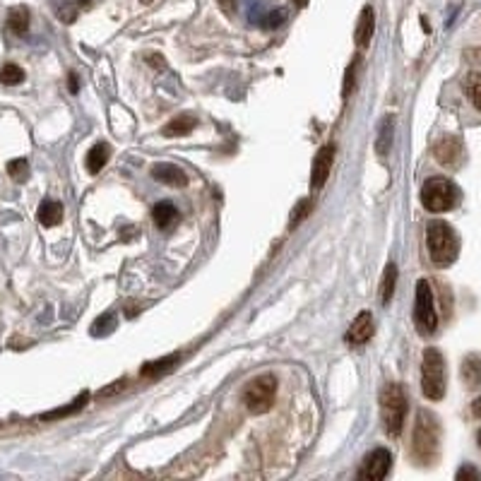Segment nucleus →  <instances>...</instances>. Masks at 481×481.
<instances>
[{
  "label": "nucleus",
  "mask_w": 481,
  "mask_h": 481,
  "mask_svg": "<svg viewBox=\"0 0 481 481\" xmlns=\"http://www.w3.org/2000/svg\"><path fill=\"white\" fill-rule=\"evenodd\" d=\"M438 446H441V426H438L436 414H431L428 409H421L416 414L414 438H411L414 459L421 464H431L438 457Z\"/></svg>",
  "instance_id": "f257e3e1"
},
{
  "label": "nucleus",
  "mask_w": 481,
  "mask_h": 481,
  "mask_svg": "<svg viewBox=\"0 0 481 481\" xmlns=\"http://www.w3.org/2000/svg\"><path fill=\"white\" fill-rule=\"evenodd\" d=\"M426 241H428V255H431L433 263L441 265V268H448V265L455 263L459 250V241L450 224L441 222V219L431 222L426 229Z\"/></svg>",
  "instance_id": "f03ea898"
},
{
  "label": "nucleus",
  "mask_w": 481,
  "mask_h": 481,
  "mask_svg": "<svg viewBox=\"0 0 481 481\" xmlns=\"http://www.w3.org/2000/svg\"><path fill=\"white\" fill-rule=\"evenodd\" d=\"M421 390L428 400L438 402L446 395V359L436 347H428L421 361Z\"/></svg>",
  "instance_id": "7ed1b4c3"
},
{
  "label": "nucleus",
  "mask_w": 481,
  "mask_h": 481,
  "mask_svg": "<svg viewBox=\"0 0 481 481\" xmlns=\"http://www.w3.org/2000/svg\"><path fill=\"white\" fill-rule=\"evenodd\" d=\"M380 414H383L385 433L392 438H397L405 426V414H407V397L397 383H388L380 392Z\"/></svg>",
  "instance_id": "20e7f679"
},
{
  "label": "nucleus",
  "mask_w": 481,
  "mask_h": 481,
  "mask_svg": "<svg viewBox=\"0 0 481 481\" xmlns=\"http://www.w3.org/2000/svg\"><path fill=\"white\" fill-rule=\"evenodd\" d=\"M275 397H277V378L270 373H263L245 385L241 400H243L245 409L250 414H265L275 405Z\"/></svg>",
  "instance_id": "39448f33"
},
{
  "label": "nucleus",
  "mask_w": 481,
  "mask_h": 481,
  "mask_svg": "<svg viewBox=\"0 0 481 481\" xmlns=\"http://www.w3.org/2000/svg\"><path fill=\"white\" fill-rule=\"evenodd\" d=\"M459 190L448 179H428L421 188V202L428 212H448L457 205Z\"/></svg>",
  "instance_id": "423d86ee"
},
{
  "label": "nucleus",
  "mask_w": 481,
  "mask_h": 481,
  "mask_svg": "<svg viewBox=\"0 0 481 481\" xmlns=\"http://www.w3.org/2000/svg\"><path fill=\"white\" fill-rule=\"evenodd\" d=\"M414 325L419 334H433L438 327V313L436 303H433V291L428 279L416 282V301H414Z\"/></svg>",
  "instance_id": "0eeeda50"
},
{
  "label": "nucleus",
  "mask_w": 481,
  "mask_h": 481,
  "mask_svg": "<svg viewBox=\"0 0 481 481\" xmlns=\"http://www.w3.org/2000/svg\"><path fill=\"white\" fill-rule=\"evenodd\" d=\"M390 464H392V455L385 450V448H375L373 453H368L364 457L359 467V479L364 481H380L388 477L390 472Z\"/></svg>",
  "instance_id": "6e6552de"
},
{
  "label": "nucleus",
  "mask_w": 481,
  "mask_h": 481,
  "mask_svg": "<svg viewBox=\"0 0 481 481\" xmlns=\"http://www.w3.org/2000/svg\"><path fill=\"white\" fill-rule=\"evenodd\" d=\"M334 161V145H325V147L318 149L316 159H313V174H311V188L313 190H320L323 186L330 179Z\"/></svg>",
  "instance_id": "1a4fd4ad"
},
{
  "label": "nucleus",
  "mask_w": 481,
  "mask_h": 481,
  "mask_svg": "<svg viewBox=\"0 0 481 481\" xmlns=\"http://www.w3.org/2000/svg\"><path fill=\"white\" fill-rule=\"evenodd\" d=\"M433 154H436V161L443 166H448V169H453V166H457L459 161H462V142H459V138H455V135H446V138H441L436 142V147H433Z\"/></svg>",
  "instance_id": "9d476101"
},
{
  "label": "nucleus",
  "mask_w": 481,
  "mask_h": 481,
  "mask_svg": "<svg viewBox=\"0 0 481 481\" xmlns=\"http://www.w3.org/2000/svg\"><path fill=\"white\" fill-rule=\"evenodd\" d=\"M370 334H373V316H370L368 311H364L354 318L352 327H349V332H347V342L352 344V347H361V344L368 342Z\"/></svg>",
  "instance_id": "9b49d317"
},
{
  "label": "nucleus",
  "mask_w": 481,
  "mask_h": 481,
  "mask_svg": "<svg viewBox=\"0 0 481 481\" xmlns=\"http://www.w3.org/2000/svg\"><path fill=\"white\" fill-rule=\"evenodd\" d=\"M152 176L159 183H166V186H174V188H183L188 183V176L176 164H154L152 166Z\"/></svg>",
  "instance_id": "f8f14e48"
},
{
  "label": "nucleus",
  "mask_w": 481,
  "mask_h": 481,
  "mask_svg": "<svg viewBox=\"0 0 481 481\" xmlns=\"http://www.w3.org/2000/svg\"><path fill=\"white\" fill-rule=\"evenodd\" d=\"M373 31H375V15L370 8H364L361 10L359 24H357V46L359 49H366V46L370 44Z\"/></svg>",
  "instance_id": "ddd939ff"
},
{
  "label": "nucleus",
  "mask_w": 481,
  "mask_h": 481,
  "mask_svg": "<svg viewBox=\"0 0 481 481\" xmlns=\"http://www.w3.org/2000/svg\"><path fill=\"white\" fill-rule=\"evenodd\" d=\"M108 159H111V147H108L106 142H97L90 152H87V159H85L87 171H90V174H99V171L108 164Z\"/></svg>",
  "instance_id": "4468645a"
},
{
  "label": "nucleus",
  "mask_w": 481,
  "mask_h": 481,
  "mask_svg": "<svg viewBox=\"0 0 481 481\" xmlns=\"http://www.w3.org/2000/svg\"><path fill=\"white\" fill-rule=\"evenodd\" d=\"M197 125V118L190 116V113H183V116H176L174 120H169V123L164 125V130L161 133L166 135V138H181V135H188L193 128Z\"/></svg>",
  "instance_id": "2eb2a0df"
},
{
  "label": "nucleus",
  "mask_w": 481,
  "mask_h": 481,
  "mask_svg": "<svg viewBox=\"0 0 481 481\" xmlns=\"http://www.w3.org/2000/svg\"><path fill=\"white\" fill-rule=\"evenodd\" d=\"M462 378L469 388H481V357L479 354H469L462 361Z\"/></svg>",
  "instance_id": "dca6fc26"
},
{
  "label": "nucleus",
  "mask_w": 481,
  "mask_h": 481,
  "mask_svg": "<svg viewBox=\"0 0 481 481\" xmlns=\"http://www.w3.org/2000/svg\"><path fill=\"white\" fill-rule=\"evenodd\" d=\"M152 217H154V224L159 229H171L176 224V219H179V210L171 202H159L152 210Z\"/></svg>",
  "instance_id": "f3484780"
},
{
  "label": "nucleus",
  "mask_w": 481,
  "mask_h": 481,
  "mask_svg": "<svg viewBox=\"0 0 481 481\" xmlns=\"http://www.w3.org/2000/svg\"><path fill=\"white\" fill-rule=\"evenodd\" d=\"M39 222L44 224V227H56V224H60L63 222V205L60 202H56V200L41 202Z\"/></svg>",
  "instance_id": "a211bd4d"
},
{
  "label": "nucleus",
  "mask_w": 481,
  "mask_h": 481,
  "mask_svg": "<svg viewBox=\"0 0 481 481\" xmlns=\"http://www.w3.org/2000/svg\"><path fill=\"white\" fill-rule=\"evenodd\" d=\"M395 284H397V268L390 263L383 272V282H380V303H383V306H388V303L392 301Z\"/></svg>",
  "instance_id": "6ab92c4d"
},
{
  "label": "nucleus",
  "mask_w": 481,
  "mask_h": 481,
  "mask_svg": "<svg viewBox=\"0 0 481 481\" xmlns=\"http://www.w3.org/2000/svg\"><path fill=\"white\" fill-rule=\"evenodd\" d=\"M8 27L15 34H27L29 29V10L27 8H13L8 15Z\"/></svg>",
  "instance_id": "aec40b11"
},
{
  "label": "nucleus",
  "mask_w": 481,
  "mask_h": 481,
  "mask_svg": "<svg viewBox=\"0 0 481 481\" xmlns=\"http://www.w3.org/2000/svg\"><path fill=\"white\" fill-rule=\"evenodd\" d=\"M392 125H395V120L385 118L383 123H380L378 128V140H375V152H378L380 156H388L390 152V145H392Z\"/></svg>",
  "instance_id": "412c9836"
},
{
  "label": "nucleus",
  "mask_w": 481,
  "mask_h": 481,
  "mask_svg": "<svg viewBox=\"0 0 481 481\" xmlns=\"http://www.w3.org/2000/svg\"><path fill=\"white\" fill-rule=\"evenodd\" d=\"M174 364H179V357H176V354H171V357H166V359H159V361H152V364H145L142 375L145 378H154V375H161V373H166V370H171Z\"/></svg>",
  "instance_id": "4be33fe9"
},
{
  "label": "nucleus",
  "mask_w": 481,
  "mask_h": 481,
  "mask_svg": "<svg viewBox=\"0 0 481 481\" xmlns=\"http://www.w3.org/2000/svg\"><path fill=\"white\" fill-rule=\"evenodd\" d=\"M24 80V70L19 65H15V63H8V65L0 67V82L8 87L13 85H19V82Z\"/></svg>",
  "instance_id": "5701e85b"
},
{
  "label": "nucleus",
  "mask_w": 481,
  "mask_h": 481,
  "mask_svg": "<svg viewBox=\"0 0 481 481\" xmlns=\"http://www.w3.org/2000/svg\"><path fill=\"white\" fill-rule=\"evenodd\" d=\"M464 90H467V97L472 99V104L481 111V75H469L467 82H464Z\"/></svg>",
  "instance_id": "b1692460"
},
{
  "label": "nucleus",
  "mask_w": 481,
  "mask_h": 481,
  "mask_svg": "<svg viewBox=\"0 0 481 481\" xmlns=\"http://www.w3.org/2000/svg\"><path fill=\"white\" fill-rule=\"evenodd\" d=\"M8 174L13 176V181L24 183V181L29 179V164H27V159H13L8 164Z\"/></svg>",
  "instance_id": "393cba45"
},
{
  "label": "nucleus",
  "mask_w": 481,
  "mask_h": 481,
  "mask_svg": "<svg viewBox=\"0 0 481 481\" xmlns=\"http://www.w3.org/2000/svg\"><path fill=\"white\" fill-rule=\"evenodd\" d=\"M85 402H87V392L82 397H77V400L72 402L70 407H65V409H58V411H51V414H44V419L49 421V419H60V416H67V414H72V411L82 409V407H85Z\"/></svg>",
  "instance_id": "a878e982"
},
{
  "label": "nucleus",
  "mask_w": 481,
  "mask_h": 481,
  "mask_svg": "<svg viewBox=\"0 0 481 481\" xmlns=\"http://www.w3.org/2000/svg\"><path fill=\"white\" fill-rule=\"evenodd\" d=\"M311 210H313V202H311V200H301V202H299V207H296L294 214H291L289 227H291V229L299 227V224L303 222V219H306L308 214H311Z\"/></svg>",
  "instance_id": "bb28decb"
},
{
  "label": "nucleus",
  "mask_w": 481,
  "mask_h": 481,
  "mask_svg": "<svg viewBox=\"0 0 481 481\" xmlns=\"http://www.w3.org/2000/svg\"><path fill=\"white\" fill-rule=\"evenodd\" d=\"M113 327H116V318H113V313H106V316H101L97 323H94L92 334H108Z\"/></svg>",
  "instance_id": "cd10ccee"
},
{
  "label": "nucleus",
  "mask_w": 481,
  "mask_h": 481,
  "mask_svg": "<svg viewBox=\"0 0 481 481\" xmlns=\"http://www.w3.org/2000/svg\"><path fill=\"white\" fill-rule=\"evenodd\" d=\"M357 70H359V60H354L352 65L347 67V75H344V90H342L344 99H347L349 92L354 90V82H357Z\"/></svg>",
  "instance_id": "c85d7f7f"
},
{
  "label": "nucleus",
  "mask_w": 481,
  "mask_h": 481,
  "mask_svg": "<svg viewBox=\"0 0 481 481\" xmlns=\"http://www.w3.org/2000/svg\"><path fill=\"white\" fill-rule=\"evenodd\" d=\"M284 17H286L284 10H275V13L268 15V22H263V24L265 27H279V24L284 22Z\"/></svg>",
  "instance_id": "c756f323"
},
{
  "label": "nucleus",
  "mask_w": 481,
  "mask_h": 481,
  "mask_svg": "<svg viewBox=\"0 0 481 481\" xmlns=\"http://www.w3.org/2000/svg\"><path fill=\"white\" fill-rule=\"evenodd\" d=\"M464 479H481V474L474 467H462L457 472V481H464Z\"/></svg>",
  "instance_id": "7c9ffc66"
},
{
  "label": "nucleus",
  "mask_w": 481,
  "mask_h": 481,
  "mask_svg": "<svg viewBox=\"0 0 481 481\" xmlns=\"http://www.w3.org/2000/svg\"><path fill=\"white\" fill-rule=\"evenodd\" d=\"M60 17H63V22H75V17H77L75 8H70V5L60 8Z\"/></svg>",
  "instance_id": "2f4dec72"
},
{
  "label": "nucleus",
  "mask_w": 481,
  "mask_h": 481,
  "mask_svg": "<svg viewBox=\"0 0 481 481\" xmlns=\"http://www.w3.org/2000/svg\"><path fill=\"white\" fill-rule=\"evenodd\" d=\"M125 385H128V380H118V383H113V388H108V390H101V392H99V397H108V395H113V392L123 390Z\"/></svg>",
  "instance_id": "473e14b6"
},
{
  "label": "nucleus",
  "mask_w": 481,
  "mask_h": 481,
  "mask_svg": "<svg viewBox=\"0 0 481 481\" xmlns=\"http://www.w3.org/2000/svg\"><path fill=\"white\" fill-rule=\"evenodd\" d=\"M147 63H149V65H154V67H164V56L149 54V56H147Z\"/></svg>",
  "instance_id": "72a5a7b5"
},
{
  "label": "nucleus",
  "mask_w": 481,
  "mask_h": 481,
  "mask_svg": "<svg viewBox=\"0 0 481 481\" xmlns=\"http://www.w3.org/2000/svg\"><path fill=\"white\" fill-rule=\"evenodd\" d=\"M67 87H70V92H72V94H75L77 90H80V80H77L75 72H70V75H67Z\"/></svg>",
  "instance_id": "f704fd0d"
},
{
  "label": "nucleus",
  "mask_w": 481,
  "mask_h": 481,
  "mask_svg": "<svg viewBox=\"0 0 481 481\" xmlns=\"http://www.w3.org/2000/svg\"><path fill=\"white\" fill-rule=\"evenodd\" d=\"M219 5H222V10H224L227 15L234 13V0H219Z\"/></svg>",
  "instance_id": "c9c22d12"
},
{
  "label": "nucleus",
  "mask_w": 481,
  "mask_h": 481,
  "mask_svg": "<svg viewBox=\"0 0 481 481\" xmlns=\"http://www.w3.org/2000/svg\"><path fill=\"white\" fill-rule=\"evenodd\" d=\"M472 414L481 419V397H477V400L472 402Z\"/></svg>",
  "instance_id": "e433bc0d"
},
{
  "label": "nucleus",
  "mask_w": 481,
  "mask_h": 481,
  "mask_svg": "<svg viewBox=\"0 0 481 481\" xmlns=\"http://www.w3.org/2000/svg\"><path fill=\"white\" fill-rule=\"evenodd\" d=\"M477 443H479V448H481V428H479V433H477Z\"/></svg>",
  "instance_id": "4c0bfd02"
},
{
  "label": "nucleus",
  "mask_w": 481,
  "mask_h": 481,
  "mask_svg": "<svg viewBox=\"0 0 481 481\" xmlns=\"http://www.w3.org/2000/svg\"><path fill=\"white\" fill-rule=\"evenodd\" d=\"M77 3H80V5H90V0H77Z\"/></svg>",
  "instance_id": "58836bf2"
},
{
  "label": "nucleus",
  "mask_w": 481,
  "mask_h": 481,
  "mask_svg": "<svg viewBox=\"0 0 481 481\" xmlns=\"http://www.w3.org/2000/svg\"><path fill=\"white\" fill-rule=\"evenodd\" d=\"M299 5H306V0H299Z\"/></svg>",
  "instance_id": "ea45409f"
}]
</instances>
